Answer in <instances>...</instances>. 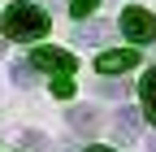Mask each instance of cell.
<instances>
[{"mask_svg":"<svg viewBox=\"0 0 156 152\" xmlns=\"http://www.w3.org/2000/svg\"><path fill=\"white\" fill-rule=\"evenodd\" d=\"M48 13L39 9V5H30V0H13V5L0 13V31L9 35V39H17V44H30V39H44L48 35Z\"/></svg>","mask_w":156,"mask_h":152,"instance_id":"obj_1","label":"cell"},{"mask_svg":"<svg viewBox=\"0 0 156 152\" xmlns=\"http://www.w3.org/2000/svg\"><path fill=\"white\" fill-rule=\"evenodd\" d=\"M30 65H35V70H48L52 83L74 78V70H78V61H74L65 48H35V52H30Z\"/></svg>","mask_w":156,"mask_h":152,"instance_id":"obj_2","label":"cell"},{"mask_svg":"<svg viewBox=\"0 0 156 152\" xmlns=\"http://www.w3.org/2000/svg\"><path fill=\"white\" fill-rule=\"evenodd\" d=\"M122 35H126L130 44H152L156 39V17L147 9H139V5H130L122 13Z\"/></svg>","mask_w":156,"mask_h":152,"instance_id":"obj_3","label":"cell"},{"mask_svg":"<svg viewBox=\"0 0 156 152\" xmlns=\"http://www.w3.org/2000/svg\"><path fill=\"white\" fill-rule=\"evenodd\" d=\"M134 65H139V48H117V52H104L100 61H95L100 74H126Z\"/></svg>","mask_w":156,"mask_h":152,"instance_id":"obj_4","label":"cell"},{"mask_svg":"<svg viewBox=\"0 0 156 152\" xmlns=\"http://www.w3.org/2000/svg\"><path fill=\"white\" fill-rule=\"evenodd\" d=\"M139 109H117V118H113V135L122 139V143H130L134 135H139Z\"/></svg>","mask_w":156,"mask_h":152,"instance_id":"obj_5","label":"cell"},{"mask_svg":"<svg viewBox=\"0 0 156 152\" xmlns=\"http://www.w3.org/2000/svg\"><path fill=\"white\" fill-rule=\"evenodd\" d=\"M69 126L78 130V135H95V130H100V113H95L91 104H74L69 109Z\"/></svg>","mask_w":156,"mask_h":152,"instance_id":"obj_6","label":"cell"},{"mask_svg":"<svg viewBox=\"0 0 156 152\" xmlns=\"http://www.w3.org/2000/svg\"><path fill=\"white\" fill-rule=\"evenodd\" d=\"M108 39V22H83L74 31V44L78 48H87V44H104Z\"/></svg>","mask_w":156,"mask_h":152,"instance_id":"obj_7","label":"cell"},{"mask_svg":"<svg viewBox=\"0 0 156 152\" xmlns=\"http://www.w3.org/2000/svg\"><path fill=\"white\" fill-rule=\"evenodd\" d=\"M139 96H143V113H147V122L156 126V65L143 74V83H139Z\"/></svg>","mask_w":156,"mask_h":152,"instance_id":"obj_8","label":"cell"},{"mask_svg":"<svg viewBox=\"0 0 156 152\" xmlns=\"http://www.w3.org/2000/svg\"><path fill=\"white\" fill-rule=\"evenodd\" d=\"M13 83L17 87H30V61H17L13 65Z\"/></svg>","mask_w":156,"mask_h":152,"instance_id":"obj_9","label":"cell"},{"mask_svg":"<svg viewBox=\"0 0 156 152\" xmlns=\"http://www.w3.org/2000/svg\"><path fill=\"white\" fill-rule=\"evenodd\" d=\"M95 5H100V0H69V13H74V17H87Z\"/></svg>","mask_w":156,"mask_h":152,"instance_id":"obj_10","label":"cell"},{"mask_svg":"<svg viewBox=\"0 0 156 152\" xmlns=\"http://www.w3.org/2000/svg\"><path fill=\"white\" fill-rule=\"evenodd\" d=\"M52 96H61V100H65V96H74V78H61V83H52Z\"/></svg>","mask_w":156,"mask_h":152,"instance_id":"obj_11","label":"cell"},{"mask_svg":"<svg viewBox=\"0 0 156 152\" xmlns=\"http://www.w3.org/2000/svg\"><path fill=\"white\" fill-rule=\"evenodd\" d=\"M100 96H126V83H100Z\"/></svg>","mask_w":156,"mask_h":152,"instance_id":"obj_12","label":"cell"},{"mask_svg":"<svg viewBox=\"0 0 156 152\" xmlns=\"http://www.w3.org/2000/svg\"><path fill=\"white\" fill-rule=\"evenodd\" d=\"M22 143H26V148H44L48 139H44V135H39V130H35V135H30V130H26V135H22Z\"/></svg>","mask_w":156,"mask_h":152,"instance_id":"obj_13","label":"cell"},{"mask_svg":"<svg viewBox=\"0 0 156 152\" xmlns=\"http://www.w3.org/2000/svg\"><path fill=\"white\" fill-rule=\"evenodd\" d=\"M87 152H113V148H100V143H95V148H87Z\"/></svg>","mask_w":156,"mask_h":152,"instance_id":"obj_14","label":"cell"},{"mask_svg":"<svg viewBox=\"0 0 156 152\" xmlns=\"http://www.w3.org/2000/svg\"><path fill=\"white\" fill-rule=\"evenodd\" d=\"M147 152H156V135H152V139H147Z\"/></svg>","mask_w":156,"mask_h":152,"instance_id":"obj_15","label":"cell"}]
</instances>
